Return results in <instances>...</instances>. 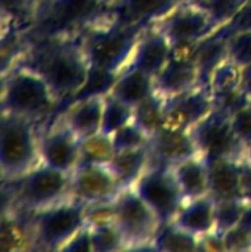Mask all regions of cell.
Here are the masks:
<instances>
[{
    "label": "cell",
    "instance_id": "cell-7",
    "mask_svg": "<svg viewBox=\"0 0 251 252\" xmlns=\"http://www.w3.org/2000/svg\"><path fill=\"white\" fill-rule=\"evenodd\" d=\"M87 207L75 198L64 199L31 216L33 250L62 251L87 221Z\"/></svg>",
    "mask_w": 251,
    "mask_h": 252
},
{
    "label": "cell",
    "instance_id": "cell-38",
    "mask_svg": "<svg viewBox=\"0 0 251 252\" xmlns=\"http://www.w3.org/2000/svg\"><path fill=\"white\" fill-rule=\"evenodd\" d=\"M231 126L237 137L247 148L251 143V102L231 114Z\"/></svg>",
    "mask_w": 251,
    "mask_h": 252
},
{
    "label": "cell",
    "instance_id": "cell-9",
    "mask_svg": "<svg viewBox=\"0 0 251 252\" xmlns=\"http://www.w3.org/2000/svg\"><path fill=\"white\" fill-rule=\"evenodd\" d=\"M154 25L166 34L175 50L182 52L195 49L220 28L212 15L195 3H179Z\"/></svg>",
    "mask_w": 251,
    "mask_h": 252
},
{
    "label": "cell",
    "instance_id": "cell-27",
    "mask_svg": "<svg viewBox=\"0 0 251 252\" xmlns=\"http://www.w3.org/2000/svg\"><path fill=\"white\" fill-rule=\"evenodd\" d=\"M192 55L200 68L201 84L207 86L215 69L228 59L226 40L212 35L200 43L195 49H192Z\"/></svg>",
    "mask_w": 251,
    "mask_h": 252
},
{
    "label": "cell",
    "instance_id": "cell-8",
    "mask_svg": "<svg viewBox=\"0 0 251 252\" xmlns=\"http://www.w3.org/2000/svg\"><path fill=\"white\" fill-rule=\"evenodd\" d=\"M114 224L127 250H151L163 223L133 188H126L114 199Z\"/></svg>",
    "mask_w": 251,
    "mask_h": 252
},
{
    "label": "cell",
    "instance_id": "cell-13",
    "mask_svg": "<svg viewBox=\"0 0 251 252\" xmlns=\"http://www.w3.org/2000/svg\"><path fill=\"white\" fill-rule=\"evenodd\" d=\"M121 190L109 164H83L72 173L71 196L86 205L112 202Z\"/></svg>",
    "mask_w": 251,
    "mask_h": 252
},
{
    "label": "cell",
    "instance_id": "cell-1",
    "mask_svg": "<svg viewBox=\"0 0 251 252\" xmlns=\"http://www.w3.org/2000/svg\"><path fill=\"white\" fill-rule=\"evenodd\" d=\"M19 61L27 62L46 78L62 106L75 97L92 69L80 35L31 43Z\"/></svg>",
    "mask_w": 251,
    "mask_h": 252
},
{
    "label": "cell",
    "instance_id": "cell-25",
    "mask_svg": "<svg viewBox=\"0 0 251 252\" xmlns=\"http://www.w3.org/2000/svg\"><path fill=\"white\" fill-rule=\"evenodd\" d=\"M152 162V155L149 146L139 149L117 151L109 161V167L121 183L123 189L133 188L141 176Z\"/></svg>",
    "mask_w": 251,
    "mask_h": 252
},
{
    "label": "cell",
    "instance_id": "cell-33",
    "mask_svg": "<svg viewBox=\"0 0 251 252\" xmlns=\"http://www.w3.org/2000/svg\"><path fill=\"white\" fill-rule=\"evenodd\" d=\"M112 145L117 151H127V149H139L149 146L151 136L135 121L118 128L115 133L111 134Z\"/></svg>",
    "mask_w": 251,
    "mask_h": 252
},
{
    "label": "cell",
    "instance_id": "cell-36",
    "mask_svg": "<svg viewBox=\"0 0 251 252\" xmlns=\"http://www.w3.org/2000/svg\"><path fill=\"white\" fill-rule=\"evenodd\" d=\"M249 0H201V4L219 27L229 22Z\"/></svg>",
    "mask_w": 251,
    "mask_h": 252
},
{
    "label": "cell",
    "instance_id": "cell-16",
    "mask_svg": "<svg viewBox=\"0 0 251 252\" xmlns=\"http://www.w3.org/2000/svg\"><path fill=\"white\" fill-rule=\"evenodd\" d=\"M105 94L72 99L58 112V118L81 140L101 131Z\"/></svg>",
    "mask_w": 251,
    "mask_h": 252
},
{
    "label": "cell",
    "instance_id": "cell-35",
    "mask_svg": "<svg viewBox=\"0 0 251 252\" xmlns=\"http://www.w3.org/2000/svg\"><path fill=\"white\" fill-rule=\"evenodd\" d=\"M228 59L238 66L251 62V30L232 34L226 38Z\"/></svg>",
    "mask_w": 251,
    "mask_h": 252
},
{
    "label": "cell",
    "instance_id": "cell-20",
    "mask_svg": "<svg viewBox=\"0 0 251 252\" xmlns=\"http://www.w3.org/2000/svg\"><path fill=\"white\" fill-rule=\"evenodd\" d=\"M207 86L213 94L216 109L225 111L229 115L249 103L240 90V66L229 59L215 69Z\"/></svg>",
    "mask_w": 251,
    "mask_h": 252
},
{
    "label": "cell",
    "instance_id": "cell-42",
    "mask_svg": "<svg viewBox=\"0 0 251 252\" xmlns=\"http://www.w3.org/2000/svg\"><path fill=\"white\" fill-rule=\"evenodd\" d=\"M241 192L243 199L246 202H251V165L249 162H243V171H241Z\"/></svg>",
    "mask_w": 251,
    "mask_h": 252
},
{
    "label": "cell",
    "instance_id": "cell-2",
    "mask_svg": "<svg viewBox=\"0 0 251 252\" xmlns=\"http://www.w3.org/2000/svg\"><path fill=\"white\" fill-rule=\"evenodd\" d=\"M0 108L3 114L22 117L43 126L58 115L62 103L36 68L18 61L1 71Z\"/></svg>",
    "mask_w": 251,
    "mask_h": 252
},
{
    "label": "cell",
    "instance_id": "cell-14",
    "mask_svg": "<svg viewBox=\"0 0 251 252\" xmlns=\"http://www.w3.org/2000/svg\"><path fill=\"white\" fill-rule=\"evenodd\" d=\"M166 124L183 130H192L216 109L209 86L198 84L183 93L164 99Z\"/></svg>",
    "mask_w": 251,
    "mask_h": 252
},
{
    "label": "cell",
    "instance_id": "cell-22",
    "mask_svg": "<svg viewBox=\"0 0 251 252\" xmlns=\"http://www.w3.org/2000/svg\"><path fill=\"white\" fill-rule=\"evenodd\" d=\"M185 232L203 239L216 232V199L206 195L185 201L176 219L172 221Z\"/></svg>",
    "mask_w": 251,
    "mask_h": 252
},
{
    "label": "cell",
    "instance_id": "cell-31",
    "mask_svg": "<svg viewBox=\"0 0 251 252\" xmlns=\"http://www.w3.org/2000/svg\"><path fill=\"white\" fill-rule=\"evenodd\" d=\"M115 154L112 139L102 131L81 140V164H109Z\"/></svg>",
    "mask_w": 251,
    "mask_h": 252
},
{
    "label": "cell",
    "instance_id": "cell-11",
    "mask_svg": "<svg viewBox=\"0 0 251 252\" xmlns=\"http://www.w3.org/2000/svg\"><path fill=\"white\" fill-rule=\"evenodd\" d=\"M191 133L198 152L209 161L223 158L244 161L246 158V146L237 137L231 126V115L225 111L215 109Z\"/></svg>",
    "mask_w": 251,
    "mask_h": 252
},
{
    "label": "cell",
    "instance_id": "cell-10",
    "mask_svg": "<svg viewBox=\"0 0 251 252\" xmlns=\"http://www.w3.org/2000/svg\"><path fill=\"white\" fill-rule=\"evenodd\" d=\"M133 189L151 207L163 224L172 223L185 204L170 165L151 162Z\"/></svg>",
    "mask_w": 251,
    "mask_h": 252
},
{
    "label": "cell",
    "instance_id": "cell-3",
    "mask_svg": "<svg viewBox=\"0 0 251 252\" xmlns=\"http://www.w3.org/2000/svg\"><path fill=\"white\" fill-rule=\"evenodd\" d=\"M108 0H37L33 18L24 31L27 44L80 35L108 15Z\"/></svg>",
    "mask_w": 251,
    "mask_h": 252
},
{
    "label": "cell",
    "instance_id": "cell-45",
    "mask_svg": "<svg viewBox=\"0 0 251 252\" xmlns=\"http://www.w3.org/2000/svg\"><path fill=\"white\" fill-rule=\"evenodd\" d=\"M179 3H195V4H198V3H201V0H178Z\"/></svg>",
    "mask_w": 251,
    "mask_h": 252
},
{
    "label": "cell",
    "instance_id": "cell-41",
    "mask_svg": "<svg viewBox=\"0 0 251 252\" xmlns=\"http://www.w3.org/2000/svg\"><path fill=\"white\" fill-rule=\"evenodd\" d=\"M240 90L244 97L251 102V62L240 66Z\"/></svg>",
    "mask_w": 251,
    "mask_h": 252
},
{
    "label": "cell",
    "instance_id": "cell-40",
    "mask_svg": "<svg viewBox=\"0 0 251 252\" xmlns=\"http://www.w3.org/2000/svg\"><path fill=\"white\" fill-rule=\"evenodd\" d=\"M62 251H72V252H93V245H92V233L89 224L81 229L65 247Z\"/></svg>",
    "mask_w": 251,
    "mask_h": 252
},
{
    "label": "cell",
    "instance_id": "cell-19",
    "mask_svg": "<svg viewBox=\"0 0 251 252\" xmlns=\"http://www.w3.org/2000/svg\"><path fill=\"white\" fill-rule=\"evenodd\" d=\"M149 149L152 162L164 165H173L178 161L200 154L189 130L172 127L167 124L151 137Z\"/></svg>",
    "mask_w": 251,
    "mask_h": 252
},
{
    "label": "cell",
    "instance_id": "cell-21",
    "mask_svg": "<svg viewBox=\"0 0 251 252\" xmlns=\"http://www.w3.org/2000/svg\"><path fill=\"white\" fill-rule=\"evenodd\" d=\"M185 201L210 195V162L195 154L170 165Z\"/></svg>",
    "mask_w": 251,
    "mask_h": 252
},
{
    "label": "cell",
    "instance_id": "cell-30",
    "mask_svg": "<svg viewBox=\"0 0 251 252\" xmlns=\"http://www.w3.org/2000/svg\"><path fill=\"white\" fill-rule=\"evenodd\" d=\"M135 108L120 100L111 93L105 94L104 102V114H102V127L101 131L105 134H112L123 126L133 121Z\"/></svg>",
    "mask_w": 251,
    "mask_h": 252
},
{
    "label": "cell",
    "instance_id": "cell-4",
    "mask_svg": "<svg viewBox=\"0 0 251 252\" xmlns=\"http://www.w3.org/2000/svg\"><path fill=\"white\" fill-rule=\"evenodd\" d=\"M41 126L1 112L0 123V173L3 185L18 182L40 164Z\"/></svg>",
    "mask_w": 251,
    "mask_h": 252
},
{
    "label": "cell",
    "instance_id": "cell-17",
    "mask_svg": "<svg viewBox=\"0 0 251 252\" xmlns=\"http://www.w3.org/2000/svg\"><path fill=\"white\" fill-rule=\"evenodd\" d=\"M173 50L166 34L157 25L151 24L142 30L129 65H133L155 78L169 62Z\"/></svg>",
    "mask_w": 251,
    "mask_h": 252
},
{
    "label": "cell",
    "instance_id": "cell-29",
    "mask_svg": "<svg viewBox=\"0 0 251 252\" xmlns=\"http://www.w3.org/2000/svg\"><path fill=\"white\" fill-rule=\"evenodd\" d=\"M133 121L138 123L151 137L166 126V106L164 97L158 93L135 106Z\"/></svg>",
    "mask_w": 251,
    "mask_h": 252
},
{
    "label": "cell",
    "instance_id": "cell-6",
    "mask_svg": "<svg viewBox=\"0 0 251 252\" xmlns=\"http://www.w3.org/2000/svg\"><path fill=\"white\" fill-rule=\"evenodd\" d=\"M71 182L72 174L40 162L18 182L3 186H9L10 190L9 208L34 214L71 198Z\"/></svg>",
    "mask_w": 251,
    "mask_h": 252
},
{
    "label": "cell",
    "instance_id": "cell-24",
    "mask_svg": "<svg viewBox=\"0 0 251 252\" xmlns=\"http://www.w3.org/2000/svg\"><path fill=\"white\" fill-rule=\"evenodd\" d=\"M210 162V195L216 201L243 199L241 159H215Z\"/></svg>",
    "mask_w": 251,
    "mask_h": 252
},
{
    "label": "cell",
    "instance_id": "cell-32",
    "mask_svg": "<svg viewBox=\"0 0 251 252\" xmlns=\"http://www.w3.org/2000/svg\"><path fill=\"white\" fill-rule=\"evenodd\" d=\"M92 233L93 252H114L127 250L126 242L114 221L89 224Z\"/></svg>",
    "mask_w": 251,
    "mask_h": 252
},
{
    "label": "cell",
    "instance_id": "cell-44",
    "mask_svg": "<svg viewBox=\"0 0 251 252\" xmlns=\"http://www.w3.org/2000/svg\"><path fill=\"white\" fill-rule=\"evenodd\" d=\"M244 161L246 162H249L251 165V143L246 148V158H244Z\"/></svg>",
    "mask_w": 251,
    "mask_h": 252
},
{
    "label": "cell",
    "instance_id": "cell-18",
    "mask_svg": "<svg viewBox=\"0 0 251 252\" xmlns=\"http://www.w3.org/2000/svg\"><path fill=\"white\" fill-rule=\"evenodd\" d=\"M179 4L178 0H111L107 18L123 25L155 24Z\"/></svg>",
    "mask_w": 251,
    "mask_h": 252
},
{
    "label": "cell",
    "instance_id": "cell-23",
    "mask_svg": "<svg viewBox=\"0 0 251 252\" xmlns=\"http://www.w3.org/2000/svg\"><path fill=\"white\" fill-rule=\"evenodd\" d=\"M109 93L135 108L157 93L155 78L133 65H127L118 72Z\"/></svg>",
    "mask_w": 251,
    "mask_h": 252
},
{
    "label": "cell",
    "instance_id": "cell-5",
    "mask_svg": "<svg viewBox=\"0 0 251 252\" xmlns=\"http://www.w3.org/2000/svg\"><path fill=\"white\" fill-rule=\"evenodd\" d=\"M143 28L104 18L83 31L80 38L92 68L115 74L123 71L130 63Z\"/></svg>",
    "mask_w": 251,
    "mask_h": 252
},
{
    "label": "cell",
    "instance_id": "cell-39",
    "mask_svg": "<svg viewBox=\"0 0 251 252\" xmlns=\"http://www.w3.org/2000/svg\"><path fill=\"white\" fill-rule=\"evenodd\" d=\"M222 238L225 251H251V230L240 224L223 233Z\"/></svg>",
    "mask_w": 251,
    "mask_h": 252
},
{
    "label": "cell",
    "instance_id": "cell-26",
    "mask_svg": "<svg viewBox=\"0 0 251 252\" xmlns=\"http://www.w3.org/2000/svg\"><path fill=\"white\" fill-rule=\"evenodd\" d=\"M151 250L164 252L201 251V239L178 227L175 223L161 224L157 232Z\"/></svg>",
    "mask_w": 251,
    "mask_h": 252
},
{
    "label": "cell",
    "instance_id": "cell-15",
    "mask_svg": "<svg viewBox=\"0 0 251 252\" xmlns=\"http://www.w3.org/2000/svg\"><path fill=\"white\" fill-rule=\"evenodd\" d=\"M198 84H201V75L192 50H173L169 62L155 77L157 93L164 99L183 93Z\"/></svg>",
    "mask_w": 251,
    "mask_h": 252
},
{
    "label": "cell",
    "instance_id": "cell-46",
    "mask_svg": "<svg viewBox=\"0 0 251 252\" xmlns=\"http://www.w3.org/2000/svg\"><path fill=\"white\" fill-rule=\"evenodd\" d=\"M108 1H111V0H108Z\"/></svg>",
    "mask_w": 251,
    "mask_h": 252
},
{
    "label": "cell",
    "instance_id": "cell-12",
    "mask_svg": "<svg viewBox=\"0 0 251 252\" xmlns=\"http://www.w3.org/2000/svg\"><path fill=\"white\" fill-rule=\"evenodd\" d=\"M40 162L72 174L81 164V139L58 117L40 128Z\"/></svg>",
    "mask_w": 251,
    "mask_h": 252
},
{
    "label": "cell",
    "instance_id": "cell-37",
    "mask_svg": "<svg viewBox=\"0 0 251 252\" xmlns=\"http://www.w3.org/2000/svg\"><path fill=\"white\" fill-rule=\"evenodd\" d=\"M251 30V0H249L241 10L225 25H222L213 35L226 40L232 34L241 32V31H249Z\"/></svg>",
    "mask_w": 251,
    "mask_h": 252
},
{
    "label": "cell",
    "instance_id": "cell-43",
    "mask_svg": "<svg viewBox=\"0 0 251 252\" xmlns=\"http://www.w3.org/2000/svg\"><path fill=\"white\" fill-rule=\"evenodd\" d=\"M238 224L243 226V227H246V229H249V230H251V202H247V204H246L244 213H243L241 220H240Z\"/></svg>",
    "mask_w": 251,
    "mask_h": 252
},
{
    "label": "cell",
    "instance_id": "cell-28",
    "mask_svg": "<svg viewBox=\"0 0 251 252\" xmlns=\"http://www.w3.org/2000/svg\"><path fill=\"white\" fill-rule=\"evenodd\" d=\"M3 32L24 34L27 30L37 0H0Z\"/></svg>",
    "mask_w": 251,
    "mask_h": 252
},
{
    "label": "cell",
    "instance_id": "cell-34",
    "mask_svg": "<svg viewBox=\"0 0 251 252\" xmlns=\"http://www.w3.org/2000/svg\"><path fill=\"white\" fill-rule=\"evenodd\" d=\"M246 204L244 199L216 201V233L223 235L238 226Z\"/></svg>",
    "mask_w": 251,
    "mask_h": 252
}]
</instances>
